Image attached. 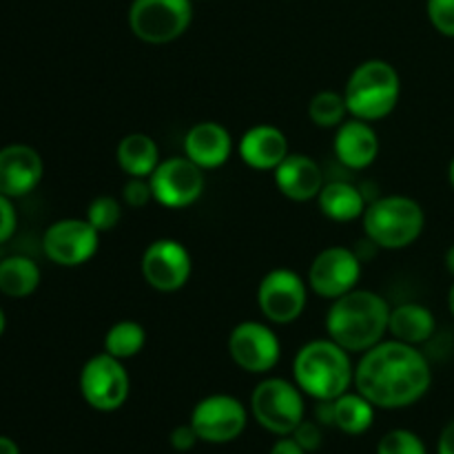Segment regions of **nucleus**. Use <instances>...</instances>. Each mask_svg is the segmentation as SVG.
<instances>
[{"label":"nucleus","mask_w":454,"mask_h":454,"mask_svg":"<svg viewBox=\"0 0 454 454\" xmlns=\"http://www.w3.org/2000/svg\"><path fill=\"white\" fill-rule=\"evenodd\" d=\"M377 454H428V450L419 434L406 428H395L380 439Z\"/></svg>","instance_id":"nucleus-29"},{"label":"nucleus","mask_w":454,"mask_h":454,"mask_svg":"<svg viewBox=\"0 0 454 454\" xmlns=\"http://www.w3.org/2000/svg\"><path fill=\"white\" fill-rule=\"evenodd\" d=\"M87 220L100 233H109L122 220V202L118 198H114V195H98L87 207Z\"/></svg>","instance_id":"nucleus-28"},{"label":"nucleus","mask_w":454,"mask_h":454,"mask_svg":"<svg viewBox=\"0 0 454 454\" xmlns=\"http://www.w3.org/2000/svg\"><path fill=\"white\" fill-rule=\"evenodd\" d=\"M0 454H20V448H18V443L13 439L0 434Z\"/></svg>","instance_id":"nucleus-37"},{"label":"nucleus","mask_w":454,"mask_h":454,"mask_svg":"<svg viewBox=\"0 0 454 454\" xmlns=\"http://www.w3.org/2000/svg\"><path fill=\"white\" fill-rule=\"evenodd\" d=\"M238 153L247 167L255 171H275L286 158L288 140L286 133L275 124H255L242 133L238 142Z\"/></svg>","instance_id":"nucleus-19"},{"label":"nucleus","mask_w":454,"mask_h":454,"mask_svg":"<svg viewBox=\"0 0 454 454\" xmlns=\"http://www.w3.org/2000/svg\"><path fill=\"white\" fill-rule=\"evenodd\" d=\"M153 202V189L149 177H129L122 186V204L129 208H145Z\"/></svg>","instance_id":"nucleus-31"},{"label":"nucleus","mask_w":454,"mask_h":454,"mask_svg":"<svg viewBox=\"0 0 454 454\" xmlns=\"http://www.w3.org/2000/svg\"><path fill=\"white\" fill-rule=\"evenodd\" d=\"M335 158L350 171H364L371 167L380 155V137L372 129V122L350 115L344 124L337 127L333 140Z\"/></svg>","instance_id":"nucleus-18"},{"label":"nucleus","mask_w":454,"mask_h":454,"mask_svg":"<svg viewBox=\"0 0 454 454\" xmlns=\"http://www.w3.org/2000/svg\"><path fill=\"white\" fill-rule=\"evenodd\" d=\"M317 204L319 211H322L328 220L341 222V224L364 217V211H366L368 207L362 191L344 180L326 182V184L322 186V191H319Z\"/></svg>","instance_id":"nucleus-22"},{"label":"nucleus","mask_w":454,"mask_h":454,"mask_svg":"<svg viewBox=\"0 0 454 454\" xmlns=\"http://www.w3.org/2000/svg\"><path fill=\"white\" fill-rule=\"evenodd\" d=\"M344 98L353 118L380 122L397 109L402 98V78L390 62L371 58L355 67L348 75Z\"/></svg>","instance_id":"nucleus-4"},{"label":"nucleus","mask_w":454,"mask_h":454,"mask_svg":"<svg viewBox=\"0 0 454 454\" xmlns=\"http://www.w3.org/2000/svg\"><path fill=\"white\" fill-rule=\"evenodd\" d=\"M231 153H233L231 131L215 120L193 124L184 136V155L204 171L224 167Z\"/></svg>","instance_id":"nucleus-17"},{"label":"nucleus","mask_w":454,"mask_h":454,"mask_svg":"<svg viewBox=\"0 0 454 454\" xmlns=\"http://www.w3.org/2000/svg\"><path fill=\"white\" fill-rule=\"evenodd\" d=\"M191 426L204 443H231L247 430V406L233 395H208L195 403Z\"/></svg>","instance_id":"nucleus-11"},{"label":"nucleus","mask_w":454,"mask_h":454,"mask_svg":"<svg viewBox=\"0 0 454 454\" xmlns=\"http://www.w3.org/2000/svg\"><path fill=\"white\" fill-rule=\"evenodd\" d=\"M142 278L153 291L176 293L186 286L193 273V260L189 248L171 238L151 242L142 253Z\"/></svg>","instance_id":"nucleus-15"},{"label":"nucleus","mask_w":454,"mask_h":454,"mask_svg":"<svg viewBox=\"0 0 454 454\" xmlns=\"http://www.w3.org/2000/svg\"><path fill=\"white\" fill-rule=\"evenodd\" d=\"M446 269L454 275V244L446 251Z\"/></svg>","instance_id":"nucleus-38"},{"label":"nucleus","mask_w":454,"mask_h":454,"mask_svg":"<svg viewBox=\"0 0 454 454\" xmlns=\"http://www.w3.org/2000/svg\"><path fill=\"white\" fill-rule=\"evenodd\" d=\"M251 415L270 434L291 437L293 430L304 421V393L295 381L282 377L262 380L251 395Z\"/></svg>","instance_id":"nucleus-6"},{"label":"nucleus","mask_w":454,"mask_h":454,"mask_svg":"<svg viewBox=\"0 0 454 454\" xmlns=\"http://www.w3.org/2000/svg\"><path fill=\"white\" fill-rule=\"evenodd\" d=\"M193 22V0H133L129 27L146 44H168Z\"/></svg>","instance_id":"nucleus-7"},{"label":"nucleus","mask_w":454,"mask_h":454,"mask_svg":"<svg viewBox=\"0 0 454 454\" xmlns=\"http://www.w3.org/2000/svg\"><path fill=\"white\" fill-rule=\"evenodd\" d=\"M153 200L167 208H186L198 202L207 186L204 168L191 162L186 155L167 158L149 177Z\"/></svg>","instance_id":"nucleus-14"},{"label":"nucleus","mask_w":454,"mask_h":454,"mask_svg":"<svg viewBox=\"0 0 454 454\" xmlns=\"http://www.w3.org/2000/svg\"><path fill=\"white\" fill-rule=\"evenodd\" d=\"M78 386L87 406L98 412L120 411L131 393V380L122 359L105 350L84 362Z\"/></svg>","instance_id":"nucleus-8"},{"label":"nucleus","mask_w":454,"mask_h":454,"mask_svg":"<svg viewBox=\"0 0 454 454\" xmlns=\"http://www.w3.org/2000/svg\"><path fill=\"white\" fill-rule=\"evenodd\" d=\"M309 282L291 269H273L257 286V309L270 324L297 322L309 304Z\"/></svg>","instance_id":"nucleus-9"},{"label":"nucleus","mask_w":454,"mask_h":454,"mask_svg":"<svg viewBox=\"0 0 454 454\" xmlns=\"http://www.w3.org/2000/svg\"><path fill=\"white\" fill-rule=\"evenodd\" d=\"M437 331V319L433 310L417 301H406L390 310L388 333L393 340L403 341V344L419 346L426 344Z\"/></svg>","instance_id":"nucleus-21"},{"label":"nucleus","mask_w":454,"mask_h":454,"mask_svg":"<svg viewBox=\"0 0 454 454\" xmlns=\"http://www.w3.org/2000/svg\"><path fill=\"white\" fill-rule=\"evenodd\" d=\"M18 226V213L13 207V200L0 193V244L9 242L16 233Z\"/></svg>","instance_id":"nucleus-33"},{"label":"nucleus","mask_w":454,"mask_h":454,"mask_svg":"<svg viewBox=\"0 0 454 454\" xmlns=\"http://www.w3.org/2000/svg\"><path fill=\"white\" fill-rule=\"evenodd\" d=\"M291 437L295 439V442L300 443V446L304 448V450L309 454L319 450V448H322V442H324L322 424H319V421L304 419L300 426H297L295 430H293Z\"/></svg>","instance_id":"nucleus-32"},{"label":"nucleus","mask_w":454,"mask_h":454,"mask_svg":"<svg viewBox=\"0 0 454 454\" xmlns=\"http://www.w3.org/2000/svg\"><path fill=\"white\" fill-rule=\"evenodd\" d=\"M448 180H450V184H452V189H454V158H452L450 167H448Z\"/></svg>","instance_id":"nucleus-41"},{"label":"nucleus","mask_w":454,"mask_h":454,"mask_svg":"<svg viewBox=\"0 0 454 454\" xmlns=\"http://www.w3.org/2000/svg\"><path fill=\"white\" fill-rule=\"evenodd\" d=\"M198 442H200V437L191 424L177 426V428H173L171 434H168V443H171L173 450H177V452L193 450V448L198 446Z\"/></svg>","instance_id":"nucleus-34"},{"label":"nucleus","mask_w":454,"mask_h":454,"mask_svg":"<svg viewBox=\"0 0 454 454\" xmlns=\"http://www.w3.org/2000/svg\"><path fill=\"white\" fill-rule=\"evenodd\" d=\"M348 105H346L344 91H331L324 89L317 91L309 102V118L315 127L337 129L348 120Z\"/></svg>","instance_id":"nucleus-27"},{"label":"nucleus","mask_w":454,"mask_h":454,"mask_svg":"<svg viewBox=\"0 0 454 454\" xmlns=\"http://www.w3.org/2000/svg\"><path fill=\"white\" fill-rule=\"evenodd\" d=\"M146 331L140 322L122 319L115 322L105 335V353L114 355L118 359H131L145 350Z\"/></svg>","instance_id":"nucleus-26"},{"label":"nucleus","mask_w":454,"mask_h":454,"mask_svg":"<svg viewBox=\"0 0 454 454\" xmlns=\"http://www.w3.org/2000/svg\"><path fill=\"white\" fill-rule=\"evenodd\" d=\"M44 176V162L29 145H7L0 149V193L25 198Z\"/></svg>","instance_id":"nucleus-16"},{"label":"nucleus","mask_w":454,"mask_h":454,"mask_svg":"<svg viewBox=\"0 0 454 454\" xmlns=\"http://www.w3.org/2000/svg\"><path fill=\"white\" fill-rule=\"evenodd\" d=\"M426 12L439 34L454 38V0H428Z\"/></svg>","instance_id":"nucleus-30"},{"label":"nucleus","mask_w":454,"mask_h":454,"mask_svg":"<svg viewBox=\"0 0 454 454\" xmlns=\"http://www.w3.org/2000/svg\"><path fill=\"white\" fill-rule=\"evenodd\" d=\"M115 160L129 177H151V173L162 162L158 142L146 133L124 136L115 146Z\"/></svg>","instance_id":"nucleus-23"},{"label":"nucleus","mask_w":454,"mask_h":454,"mask_svg":"<svg viewBox=\"0 0 454 454\" xmlns=\"http://www.w3.org/2000/svg\"><path fill=\"white\" fill-rule=\"evenodd\" d=\"M273 180L279 193L293 202L317 200L324 186L322 168L310 155L304 153H288L273 171Z\"/></svg>","instance_id":"nucleus-20"},{"label":"nucleus","mask_w":454,"mask_h":454,"mask_svg":"<svg viewBox=\"0 0 454 454\" xmlns=\"http://www.w3.org/2000/svg\"><path fill=\"white\" fill-rule=\"evenodd\" d=\"M448 309H450V313L454 317V284L450 286V293H448Z\"/></svg>","instance_id":"nucleus-39"},{"label":"nucleus","mask_w":454,"mask_h":454,"mask_svg":"<svg viewBox=\"0 0 454 454\" xmlns=\"http://www.w3.org/2000/svg\"><path fill=\"white\" fill-rule=\"evenodd\" d=\"M437 454H454V419L439 434Z\"/></svg>","instance_id":"nucleus-36"},{"label":"nucleus","mask_w":454,"mask_h":454,"mask_svg":"<svg viewBox=\"0 0 454 454\" xmlns=\"http://www.w3.org/2000/svg\"><path fill=\"white\" fill-rule=\"evenodd\" d=\"M269 454H309L293 437H279Z\"/></svg>","instance_id":"nucleus-35"},{"label":"nucleus","mask_w":454,"mask_h":454,"mask_svg":"<svg viewBox=\"0 0 454 454\" xmlns=\"http://www.w3.org/2000/svg\"><path fill=\"white\" fill-rule=\"evenodd\" d=\"M229 355L235 366L251 375H266L282 357L278 333L264 322H239L229 335Z\"/></svg>","instance_id":"nucleus-12"},{"label":"nucleus","mask_w":454,"mask_h":454,"mask_svg":"<svg viewBox=\"0 0 454 454\" xmlns=\"http://www.w3.org/2000/svg\"><path fill=\"white\" fill-rule=\"evenodd\" d=\"M100 231L84 217H65L44 231L43 251L53 264L75 269L87 264L100 248Z\"/></svg>","instance_id":"nucleus-10"},{"label":"nucleus","mask_w":454,"mask_h":454,"mask_svg":"<svg viewBox=\"0 0 454 454\" xmlns=\"http://www.w3.org/2000/svg\"><path fill=\"white\" fill-rule=\"evenodd\" d=\"M362 279V257L355 248L328 247L315 255L309 269V288L324 300H337L355 291Z\"/></svg>","instance_id":"nucleus-13"},{"label":"nucleus","mask_w":454,"mask_h":454,"mask_svg":"<svg viewBox=\"0 0 454 454\" xmlns=\"http://www.w3.org/2000/svg\"><path fill=\"white\" fill-rule=\"evenodd\" d=\"M390 310L393 309L380 293L355 288L333 300L326 315V335L350 355H362L384 341Z\"/></svg>","instance_id":"nucleus-2"},{"label":"nucleus","mask_w":454,"mask_h":454,"mask_svg":"<svg viewBox=\"0 0 454 454\" xmlns=\"http://www.w3.org/2000/svg\"><path fill=\"white\" fill-rule=\"evenodd\" d=\"M4 328H7V317H4V310L0 309V337L4 335Z\"/></svg>","instance_id":"nucleus-40"},{"label":"nucleus","mask_w":454,"mask_h":454,"mask_svg":"<svg viewBox=\"0 0 454 454\" xmlns=\"http://www.w3.org/2000/svg\"><path fill=\"white\" fill-rule=\"evenodd\" d=\"M353 386L375 408L399 411L426 397L433 386V371L417 346L390 337L362 353L355 364Z\"/></svg>","instance_id":"nucleus-1"},{"label":"nucleus","mask_w":454,"mask_h":454,"mask_svg":"<svg viewBox=\"0 0 454 454\" xmlns=\"http://www.w3.org/2000/svg\"><path fill=\"white\" fill-rule=\"evenodd\" d=\"M362 224L364 235L377 248L402 251L421 238L426 213L421 204L408 195H384L368 204Z\"/></svg>","instance_id":"nucleus-5"},{"label":"nucleus","mask_w":454,"mask_h":454,"mask_svg":"<svg viewBox=\"0 0 454 454\" xmlns=\"http://www.w3.org/2000/svg\"><path fill=\"white\" fill-rule=\"evenodd\" d=\"M375 411L377 408L364 397L362 393H344L341 397H337L333 402V412H335V419L333 426L337 430H341L344 434L350 437H359V434L368 433L375 424Z\"/></svg>","instance_id":"nucleus-25"},{"label":"nucleus","mask_w":454,"mask_h":454,"mask_svg":"<svg viewBox=\"0 0 454 454\" xmlns=\"http://www.w3.org/2000/svg\"><path fill=\"white\" fill-rule=\"evenodd\" d=\"M293 381L315 402H333L355 384L353 359L331 337L313 340L301 346L293 359Z\"/></svg>","instance_id":"nucleus-3"},{"label":"nucleus","mask_w":454,"mask_h":454,"mask_svg":"<svg viewBox=\"0 0 454 454\" xmlns=\"http://www.w3.org/2000/svg\"><path fill=\"white\" fill-rule=\"evenodd\" d=\"M40 266L31 257L9 255L0 262V293L13 300L34 295L40 286Z\"/></svg>","instance_id":"nucleus-24"}]
</instances>
